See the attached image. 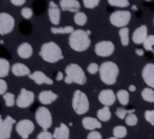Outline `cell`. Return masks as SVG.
I'll use <instances>...</instances> for the list:
<instances>
[{
	"instance_id": "obj_11",
	"label": "cell",
	"mask_w": 154,
	"mask_h": 139,
	"mask_svg": "<svg viewBox=\"0 0 154 139\" xmlns=\"http://www.w3.org/2000/svg\"><path fill=\"white\" fill-rule=\"evenodd\" d=\"M114 44L109 40H102V41H99L95 47H94V51L96 53V56L99 57H109L113 52H114Z\"/></svg>"
},
{
	"instance_id": "obj_32",
	"label": "cell",
	"mask_w": 154,
	"mask_h": 139,
	"mask_svg": "<svg viewBox=\"0 0 154 139\" xmlns=\"http://www.w3.org/2000/svg\"><path fill=\"white\" fill-rule=\"evenodd\" d=\"M4 102H5V104H6V106H8V108H12L14 104H16V100H17V98L14 97V94L13 93H11V92H6L4 95Z\"/></svg>"
},
{
	"instance_id": "obj_29",
	"label": "cell",
	"mask_w": 154,
	"mask_h": 139,
	"mask_svg": "<svg viewBox=\"0 0 154 139\" xmlns=\"http://www.w3.org/2000/svg\"><path fill=\"white\" fill-rule=\"evenodd\" d=\"M10 73V62L6 58L0 57V77H6Z\"/></svg>"
},
{
	"instance_id": "obj_42",
	"label": "cell",
	"mask_w": 154,
	"mask_h": 139,
	"mask_svg": "<svg viewBox=\"0 0 154 139\" xmlns=\"http://www.w3.org/2000/svg\"><path fill=\"white\" fill-rule=\"evenodd\" d=\"M87 139H102V135H101L100 132L94 129V131H90V133H88Z\"/></svg>"
},
{
	"instance_id": "obj_20",
	"label": "cell",
	"mask_w": 154,
	"mask_h": 139,
	"mask_svg": "<svg viewBox=\"0 0 154 139\" xmlns=\"http://www.w3.org/2000/svg\"><path fill=\"white\" fill-rule=\"evenodd\" d=\"M82 126L83 128L88 131H94V129H100L102 127V123L99 118L91 117V116H85L82 118Z\"/></svg>"
},
{
	"instance_id": "obj_22",
	"label": "cell",
	"mask_w": 154,
	"mask_h": 139,
	"mask_svg": "<svg viewBox=\"0 0 154 139\" xmlns=\"http://www.w3.org/2000/svg\"><path fill=\"white\" fill-rule=\"evenodd\" d=\"M32 46L29 42H22L18 47H17V54L23 58V59H29L32 56Z\"/></svg>"
},
{
	"instance_id": "obj_15",
	"label": "cell",
	"mask_w": 154,
	"mask_h": 139,
	"mask_svg": "<svg viewBox=\"0 0 154 139\" xmlns=\"http://www.w3.org/2000/svg\"><path fill=\"white\" fill-rule=\"evenodd\" d=\"M97 99H99V102H100L102 105L111 106V105L114 104V102H116V99H117V94H116L112 89L107 88V89H102V91H100Z\"/></svg>"
},
{
	"instance_id": "obj_2",
	"label": "cell",
	"mask_w": 154,
	"mask_h": 139,
	"mask_svg": "<svg viewBox=\"0 0 154 139\" xmlns=\"http://www.w3.org/2000/svg\"><path fill=\"white\" fill-rule=\"evenodd\" d=\"M40 57L47 63H57L64 58L60 46L54 41L42 44L40 48Z\"/></svg>"
},
{
	"instance_id": "obj_23",
	"label": "cell",
	"mask_w": 154,
	"mask_h": 139,
	"mask_svg": "<svg viewBox=\"0 0 154 139\" xmlns=\"http://www.w3.org/2000/svg\"><path fill=\"white\" fill-rule=\"evenodd\" d=\"M54 139H70V128L65 123H60L53 132Z\"/></svg>"
},
{
	"instance_id": "obj_45",
	"label": "cell",
	"mask_w": 154,
	"mask_h": 139,
	"mask_svg": "<svg viewBox=\"0 0 154 139\" xmlns=\"http://www.w3.org/2000/svg\"><path fill=\"white\" fill-rule=\"evenodd\" d=\"M64 77H65V74L61 73V71H58L57 75H55V80L57 81H61V80H64Z\"/></svg>"
},
{
	"instance_id": "obj_31",
	"label": "cell",
	"mask_w": 154,
	"mask_h": 139,
	"mask_svg": "<svg viewBox=\"0 0 154 139\" xmlns=\"http://www.w3.org/2000/svg\"><path fill=\"white\" fill-rule=\"evenodd\" d=\"M112 133H113V135H114V137H117V138L122 139V138L126 137V134H128V129H126V127H125V126H116V127L113 128Z\"/></svg>"
},
{
	"instance_id": "obj_5",
	"label": "cell",
	"mask_w": 154,
	"mask_h": 139,
	"mask_svg": "<svg viewBox=\"0 0 154 139\" xmlns=\"http://www.w3.org/2000/svg\"><path fill=\"white\" fill-rule=\"evenodd\" d=\"M71 105H72L73 111L77 115H83V114H87L89 110V99L83 91L76 89L72 95Z\"/></svg>"
},
{
	"instance_id": "obj_49",
	"label": "cell",
	"mask_w": 154,
	"mask_h": 139,
	"mask_svg": "<svg viewBox=\"0 0 154 139\" xmlns=\"http://www.w3.org/2000/svg\"><path fill=\"white\" fill-rule=\"evenodd\" d=\"M146 1H152V0H146Z\"/></svg>"
},
{
	"instance_id": "obj_13",
	"label": "cell",
	"mask_w": 154,
	"mask_h": 139,
	"mask_svg": "<svg viewBox=\"0 0 154 139\" xmlns=\"http://www.w3.org/2000/svg\"><path fill=\"white\" fill-rule=\"evenodd\" d=\"M60 6H58L54 1H49L48 4V18H49V22L53 24V25H59L60 23Z\"/></svg>"
},
{
	"instance_id": "obj_50",
	"label": "cell",
	"mask_w": 154,
	"mask_h": 139,
	"mask_svg": "<svg viewBox=\"0 0 154 139\" xmlns=\"http://www.w3.org/2000/svg\"><path fill=\"white\" fill-rule=\"evenodd\" d=\"M153 23H154V19H153Z\"/></svg>"
},
{
	"instance_id": "obj_36",
	"label": "cell",
	"mask_w": 154,
	"mask_h": 139,
	"mask_svg": "<svg viewBox=\"0 0 154 139\" xmlns=\"http://www.w3.org/2000/svg\"><path fill=\"white\" fill-rule=\"evenodd\" d=\"M20 15H22V17L24 19H30L32 17V15H34V11H32L31 7H23L22 11H20Z\"/></svg>"
},
{
	"instance_id": "obj_33",
	"label": "cell",
	"mask_w": 154,
	"mask_h": 139,
	"mask_svg": "<svg viewBox=\"0 0 154 139\" xmlns=\"http://www.w3.org/2000/svg\"><path fill=\"white\" fill-rule=\"evenodd\" d=\"M137 121H138V118H137V116H136L134 112H129V114L126 115V117H125V123H126L128 126H130V127L136 126V124H137Z\"/></svg>"
},
{
	"instance_id": "obj_12",
	"label": "cell",
	"mask_w": 154,
	"mask_h": 139,
	"mask_svg": "<svg viewBox=\"0 0 154 139\" xmlns=\"http://www.w3.org/2000/svg\"><path fill=\"white\" fill-rule=\"evenodd\" d=\"M16 123L14 118L11 116H6L2 122H0V139H10L13 124Z\"/></svg>"
},
{
	"instance_id": "obj_26",
	"label": "cell",
	"mask_w": 154,
	"mask_h": 139,
	"mask_svg": "<svg viewBox=\"0 0 154 139\" xmlns=\"http://www.w3.org/2000/svg\"><path fill=\"white\" fill-rule=\"evenodd\" d=\"M119 39H120V44H122L123 46H128V45H129L130 34H129V28H128V27L119 28Z\"/></svg>"
},
{
	"instance_id": "obj_43",
	"label": "cell",
	"mask_w": 154,
	"mask_h": 139,
	"mask_svg": "<svg viewBox=\"0 0 154 139\" xmlns=\"http://www.w3.org/2000/svg\"><path fill=\"white\" fill-rule=\"evenodd\" d=\"M6 92H7V82L2 77H0V95H4Z\"/></svg>"
},
{
	"instance_id": "obj_39",
	"label": "cell",
	"mask_w": 154,
	"mask_h": 139,
	"mask_svg": "<svg viewBox=\"0 0 154 139\" xmlns=\"http://www.w3.org/2000/svg\"><path fill=\"white\" fill-rule=\"evenodd\" d=\"M144 118L149 124L154 126V110H146L144 111Z\"/></svg>"
},
{
	"instance_id": "obj_8",
	"label": "cell",
	"mask_w": 154,
	"mask_h": 139,
	"mask_svg": "<svg viewBox=\"0 0 154 139\" xmlns=\"http://www.w3.org/2000/svg\"><path fill=\"white\" fill-rule=\"evenodd\" d=\"M34 129H35L34 122L28 118H23L16 123V132L22 139H28L34 132Z\"/></svg>"
},
{
	"instance_id": "obj_14",
	"label": "cell",
	"mask_w": 154,
	"mask_h": 139,
	"mask_svg": "<svg viewBox=\"0 0 154 139\" xmlns=\"http://www.w3.org/2000/svg\"><path fill=\"white\" fill-rule=\"evenodd\" d=\"M142 79L148 87L154 88V63H147L143 66Z\"/></svg>"
},
{
	"instance_id": "obj_4",
	"label": "cell",
	"mask_w": 154,
	"mask_h": 139,
	"mask_svg": "<svg viewBox=\"0 0 154 139\" xmlns=\"http://www.w3.org/2000/svg\"><path fill=\"white\" fill-rule=\"evenodd\" d=\"M65 83H77V85H84L87 82V76L84 70L81 65L77 63H71L65 68Z\"/></svg>"
},
{
	"instance_id": "obj_44",
	"label": "cell",
	"mask_w": 154,
	"mask_h": 139,
	"mask_svg": "<svg viewBox=\"0 0 154 139\" xmlns=\"http://www.w3.org/2000/svg\"><path fill=\"white\" fill-rule=\"evenodd\" d=\"M25 1L26 0H10V2L12 5H14V6H22V5L25 4Z\"/></svg>"
},
{
	"instance_id": "obj_24",
	"label": "cell",
	"mask_w": 154,
	"mask_h": 139,
	"mask_svg": "<svg viewBox=\"0 0 154 139\" xmlns=\"http://www.w3.org/2000/svg\"><path fill=\"white\" fill-rule=\"evenodd\" d=\"M96 116H97V118H99L101 122H106V121H109V120H111V116H112V114H111V110H109V106H107V105H103L101 109H99V110H97V112H96Z\"/></svg>"
},
{
	"instance_id": "obj_27",
	"label": "cell",
	"mask_w": 154,
	"mask_h": 139,
	"mask_svg": "<svg viewBox=\"0 0 154 139\" xmlns=\"http://www.w3.org/2000/svg\"><path fill=\"white\" fill-rule=\"evenodd\" d=\"M117 99H118V102H119L123 106L128 105V104H129V100H130L129 91H126V89H119V91L117 92Z\"/></svg>"
},
{
	"instance_id": "obj_41",
	"label": "cell",
	"mask_w": 154,
	"mask_h": 139,
	"mask_svg": "<svg viewBox=\"0 0 154 139\" xmlns=\"http://www.w3.org/2000/svg\"><path fill=\"white\" fill-rule=\"evenodd\" d=\"M99 69H100V65L93 62V63H90V64L88 65V68H87V71H88L89 74H91V75H94V74H96V73H99Z\"/></svg>"
},
{
	"instance_id": "obj_21",
	"label": "cell",
	"mask_w": 154,
	"mask_h": 139,
	"mask_svg": "<svg viewBox=\"0 0 154 139\" xmlns=\"http://www.w3.org/2000/svg\"><path fill=\"white\" fill-rule=\"evenodd\" d=\"M11 71L14 76L17 77H23V76H28L30 74V69L28 65H25L24 63H14L11 66Z\"/></svg>"
},
{
	"instance_id": "obj_35",
	"label": "cell",
	"mask_w": 154,
	"mask_h": 139,
	"mask_svg": "<svg viewBox=\"0 0 154 139\" xmlns=\"http://www.w3.org/2000/svg\"><path fill=\"white\" fill-rule=\"evenodd\" d=\"M153 46H154V34L147 36V39L143 42V47H144L146 51H154L153 50Z\"/></svg>"
},
{
	"instance_id": "obj_46",
	"label": "cell",
	"mask_w": 154,
	"mask_h": 139,
	"mask_svg": "<svg viewBox=\"0 0 154 139\" xmlns=\"http://www.w3.org/2000/svg\"><path fill=\"white\" fill-rule=\"evenodd\" d=\"M135 52H136V54H137V56H140V57L144 54V51H143V50H141V48H136V51H135Z\"/></svg>"
},
{
	"instance_id": "obj_30",
	"label": "cell",
	"mask_w": 154,
	"mask_h": 139,
	"mask_svg": "<svg viewBox=\"0 0 154 139\" xmlns=\"http://www.w3.org/2000/svg\"><path fill=\"white\" fill-rule=\"evenodd\" d=\"M73 21H75V23H76L77 25L82 27V25H84V24L88 22V17H87V15H85L84 12L78 11V12L75 13V16H73Z\"/></svg>"
},
{
	"instance_id": "obj_28",
	"label": "cell",
	"mask_w": 154,
	"mask_h": 139,
	"mask_svg": "<svg viewBox=\"0 0 154 139\" xmlns=\"http://www.w3.org/2000/svg\"><path fill=\"white\" fill-rule=\"evenodd\" d=\"M141 97L144 102L148 103H154V89L152 87H146L141 92Z\"/></svg>"
},
{
	"instance_id": "obj_38",
	"label": "cell",
	"mask_w": 154,
	"mask_h": 139,
	"mask_svg": "<svg viewBox=\"0 0 154 139\" xmlns=\"http://www.w3.org/2000/svg\"><path fill=\"white\" fill-rule=\"evenodd\" d=\"M99 4H100V0H83V6L89 10L95 8Z\"/></svg>"
},
{
	"instance_id": "obj_19",
	"label": "cell",
	"mask_w": 154,
	"mask_h": 139,
	"mask_svg": "<svg viewBox=\"0 0 154 139\" xmlns=\"http://www.w3.org/2000/svg\"><path fill=\"white\" fill-rule=\"evenodd\" d=\"M59 6L63 11H67V12H78L81 8V4L78 0H60L59 1Z\"/></svg>"
},
{
	"instance_id": "obj_18",
	"label": "cell",
	"mask_w": 154,
	"mask_h": 139,
	"mask_svg": "<svg viewBox=\"0 0 154 139\" xmlns=\"http://www.w3.org/2000/svg\"><path fill=\"white\" fill-rule=\"evenodd\" d=\"M58 99V94L53 91L46 89V91H41L38 93V102L43 105H49L52 103H54Z\"/></svg>"
},
{
	"instance_id": "obj_47",
	"label": "cell",
	"mask_w": 154,
	"mask_h": 139,
	"mask_svg": "<svg viewBox=\"0 0 154 139\" xmlns=\"http://www.w3.org/2000/svg\"><path fill=\"white\" fill-rule=\"evenodd\" d=\"M129 91H130V92H135V91H136V86H135V85H130V86H129Z\"/></svg>"
},
{
	"instance_id": "obj_51",
	"label": "cell",
	"mask_w": 154,
	"mask_h": 139,
	"mask_svg": "<svg viewBox=\"0 0 154 139\" xmlns=\"http://www.w3.org/2000/svg\"><path fill=\"white\" fill-rule=\"evenodd\" d=\"M153 52H154V51H153Z\"/></svg>"
},
{
	"instance_id": "obj_10",
	"label": "cell",
	"mask_w": 154,
	"mask_h": 139,
	"mask_svg": "<svg viewBox=\"0 0 154 139\" xmlns=\"http://www.w3.org/2000/svg\"><path fill=\"white\" fill-rule=\"evenodd\" d=\"M35 100V94L34 92L26 89V88H22L19 91V94L17 97V100H16V105L20 109H25V108H29Z\"/></svg>"
},
{
	"instance_id": "obj_7",
	"label": "cell",
	"mask_w": 154,
	"mask_h": 139,
	"mask_svg": "<svg viewBox=\"0 0 154 139\" xmlns=\"http://www.w3.org/2000/svg\"><path fill=\"white\" fill-rule=\"evenodd\" d=\"M35 120H36V123H37L42 129H48V128L52 126V123H53L52 114H51V111L46 108V105L38 106V108L36 109Z\"/></svg>"
},
{
	"instance_id": "obj_16",
	"label": "cell",
	"mask_w": 154,
	"mask_h": 139,
	"mask_svg": "<svg viewBox=\"0 0 154 139\" xmlns=\"http://www.w3.org/2000/svg\"><path fill=\"white\" fill-rule=\"evenodd\" d=\"M29 79L32 80L36 85H53V80L47 76L43 71H40V70H35L32 73H30L29 75Z\"/></svg>"
},
{
	"instance_id": "obj_1",
	"label": "cell",
	"mask_w": 154,
	"mask_h": 139,
	"mask_svg": "<svg viewBox=\"0 0 154 139\" xmlns=\"http://www.w3.org/2000/svg\"><path fill=\"white\" fill-rule=\"evenodd\" d=\"M89 31L83 29H75L69 36V46L76 52H84L89 48L91 40L89 37Z\"/></svg>"
},
{
	"instance_id": "obj_34",
	"label": "cell",
	"mask_w": 154,
	"mask_h": 139,
	"mask_svg": "<svg viewBox=\"0 0 154 139\" xmlns=\"http://www.w3.org/2000/svg\"><path fill=\"white\" fill-rule=\"evenodd\" d=\"M107 2L113 7H128L130 5L129 0H107Z\"/></svg>"
},
{
	"instance_id": "obj_9",
	"label": "cell",
	"mask_w": 154,
	"mask_h": 139,
	"mask_svg": "<svg viewBox=\"0 0 154 139\" xmlns=\"http://www.w3.org/2000/svg\"><path fill=\"white\" fill-rule=\"evenodd\" d=\"M16 25V19L7 12H0V35L10 34Z\"/></svg>"
},
{
	"instance_id": "obj_40",
	"label": "cell",
	"mask_w": 154,
	"mask_h": 139,
	"mask_svg": "<svg viewBox=\"0 0 154 139\" xmlns=\"http://www.w3.org/2000/svg\"><path fill=\"white\" fill-rule=\"evenodd\" d=\"M36 139H54V137H53V133H49L47 129H43L37 134Z\"/></svg>"
},
{
	"instance_id": "obj_48",
	"label": "cell",
	"mask_w": 154,
	"mask_h": 139,
	"mask_svg": "<svg viewBox=\"0 0 154 139\" xmlns=\"http://www.w3.org/2000/svg\"><path fill=\"white\" fill-rule=\"evenodd\" d=\"M107 139H119V138H117V137H114V135H113V137H111V138H107Z\"/></svg>"
},
{
	"instance_id": "obj_17",
	"label": "cell",
	"mask_w": 154,
	"mask_h": 139,
	"mask_svg": "<svg viewBox=\"0 0 154 139\" xmlns=\"http://www.w3.org/2000/svg\"><path fill=\"white\" fill-rule=\"evenodd\" d=\"M148 36V28L147 25H140L138 28L135 29V31L132 33V41L136 44V45H140V44H143L144 40L147 39Z\"/></svg>"
},
{
	"instance_id": "obj_3",
	"label": "cell",
	"mask_w": 154,
	"mask_h": 139,
	"mask_svg": "<svg viewBox=\"0 0 154 139\" xmlns=\"http://www.w3.org/2000/svg\"><path fill=\"white\" fill-rule=\"evenodd\" d=\"M118 75H119V66L114 62L106 60L100 65L99 76L105 85H109V86L114 85L117 82Z\"/></svg>"
},
{
	"instance_id": "obj_6",
	"label": "cell",
	"mask_w": 154,
	"mask_h": 139,
	"mask_svg": "<svg viewBox=\"0 0 154 139\" xmlns=\"http://www.w3.org/2000/svg\"><path fill=\"white\" fill-rule=\"evenodd\" d=\"M131 21V12L128 10H118L111 13L109 16V23L113 27L123 28L126 27Z\"/></svg>"
},
{
	"instance_id": "obj_37",
	"label": "cell",
	"mask_w": 154,
	"mask_h": 139,
	"mask_svg": "<svg viewBox=\"0 0 154 139\" xmlns=\"http://www.w3.org/2000/svg\"><path fill=\"white\" fill-rule=\"evenodd\" d=\"M129 112H134V110H126V109H124V108H118V109L116 110V115H117V117L120 118V120L125 118Z\"/></svg>"
},
{
	"instance_id": "obj_25",
	"label": "cell",
	"mask_w": 154,
	"mask_h": 139,
	"mask_svg": "<svg viewBox=\"0 0 154 139\" xmlns=\"http://www.w3.org/2000/svg\"><path fill=\"white\" fill-rule=\"evenodd\" d=\"M73 27L72 25H64V27H59V25H54L51 28V33L52 34H71L73 31Z\"/></svg>"
}]
</instances>
